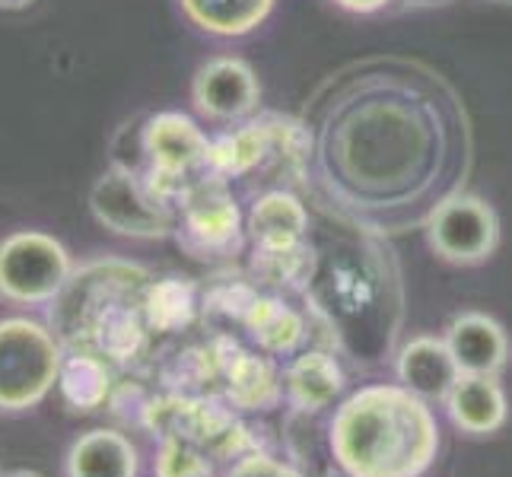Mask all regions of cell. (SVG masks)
Returning <instances> with one entry per match:
<instances>
[{
	"instance_id": "cell-3",
	"label": "cell",
	"mask_w": 512,
	"mask_h": 477,
	"mask_svg": "<svg viewBox=\"0 0 512 477\" xmlns=\"http://www.w3.org/2000/svg\"><path fill=\"white\" fill-rule=\"evenodd\" d=\"M153 277L131 261H93L70 274L51 303V331L64 350L99 353L112 366L134 363L147 347L144 296Z\"/></svg>"
},
{
	"instance_id": "cell-30",
	"label": "cell",
	"mask_w": 512,
	"mask_h": 477,
	"mask_svg": "<svg viewBox=\"0 0 512 477\" xmlns=\"http://www.w3.org/2000/svg\"><path fill=\"white\" fill-rule=\"evenodd\" d=\"M334 4L350 13H376V10L388 7V0H334Z\"/></svg>"
},
{
	"instance_id": "cell-25",
	"label": "cell",
	"mask_w": 512,
	"mask_h": 477,
	"mask_svg": "<svg viewBox=\"0 0 512 477\" xmlns=\"http://www.w3.org/2000/svg\"><path fill=\"white\" fill-rule=\"evenodd\" d=\"M182 7L204 32L233 39V35L258 29L271 13L274 0H182Z\"/></svg>"
},
{
	"instance_id": "cell-9",
	"label": "cell",
	"mask_w": 512,
	"mask_h": 477,
	"mask_svg": "<svg viewBox=\"0 0 512 477\" xmlns=\"http://www.w3.org/2000/svg\"><path fill=\"white\" fill-rule=\"evenodd\" d=\"M70 255L45 233H13L0 242V299L13 306H48L67 287Z\"/></svg>"
},
{
	"instance_id": "cell-16",
	"label": "cell",
	"mask_w": 512,
	"mask_h": 477,
	"mask_svg": "<svg viewBox=\"0 0 512 477\" xmlns=\"http://www.w3.org/2000/svg\"><path fill=\"white\" fill-rule=\"evenodd\" d=\"M347 388L341 363L325 350H306L287 366L284 392L296 414H319L331 408Z\"/></svg>"
},
{
	"instance_id": "cell-8",
	"label": "cell",
	"mask_w": 512,
	"mask_h": 477,
	"mask_svg": "<svg viewBox=\"0 0 512 477\" xmlns=\"http://www.w3.org/2000/svg\"><path fill=\"white\" fill-rule=\"evenodd\" d=\"M90 207L102 226L134 239H160L175 233L179 210L147 175L115 166L93 185Z\"/></svg>"
},
{
	"instance_id": "cell-4",
	"label": "cell",
	"mask_w": 512,
	"mask_h": 477,
	"mask_svg": "<svg viewBox=\"0 0 512 477\" xmlns=\"http://www.w3.org/2000/svg\"><path fill=\"white\" fill-rule=\"evenodd\" d=\"M376 245H347L344 252L315 249V271L306 299L357 363H382L398 334L401 296L388 258Z\"/></svg>"
},
{
	"instance_id": "cell-10",
	"label": "cell",
	"mask_w": 512,
	"mask_h": 477,
	"mask_svg": "<svg viewBox=\"0 0 512 477\" xmlns=\"http://www.w3.org/2000/svg\"><path fill=\"white\" fill-rule=\"evenodd\" d=\"M430 249L452 264H481L500 245V220L478 194L455 191L427 220Z\"/></svg>"
},
{
	"instance_id": "cell-32",
	"label": "cell",
	"mask_w": 512,
	"mask_h": 477,
	"mask_svg": "<svg viewBox=\"0 0 512 477\" xmlns=\"http://www.w3.org/2000/svg\"><path fill=\"white\" fill-rule=\"evenodd\" d=\"M26 4H29V0H0V7H4V10H20Z\"/></svg>"
},
{
	"instance_id": "cell-29",
	"label": "cell",
	"mask_w": 512,
	"mask_h": 477,
	"mask_svg": "<svg viewBox=\"0 0 512 477\" xmlns=\"http://www.w3.org/2000/svg\"><path fill=\"white\" fill-rule=\"evenodd\" d=\"M223 477H306V474L290 462H280V458L255 449V452H245Z\"/></svg>"
},
{
	"instance_id": "cell-7",
	"label": "cell",
	"mask_w": 512,
	"mask_h": 477,
	"mask_svg": "<svg viewBox=\"0 0 512 477\" xmlns=\"http://www.w3.org/2000/svg\"><path fill=\"white\" fill-rule=\"evenodd\" d=\"M175 239L191 258L201 261H223L236 258L245 245V226L236 198L229 194L226 179L220 175L204 172L201 179H194L191 185L182 188V194L175 198Z\"/></svg>"
},
{
	"instance_id": "cell-33",
	"label": "cell",
	"mask_w": 512,
	"mask_h": 477,
	"mask_svg": "<svg viewBox=\"0 0 512 477\" xmlns=\"http://www.w3.org/2000/svg\"><path fill=\"white\" fill-rule=\"evenodd\" d=\"M0 477H4V471H0Z\"/></svg>"
},
{
	"instance_id": "cell-20",
	"label": "cell",
	"mask_w": 512,
	"mask_h": 477,
	"mask_svg": "<svg viewBox=\"0 0 512 477\" xmlns=\"http://www.w3.org/2000/svg\"><path fill=\"white\" fill-rule=\"evenodd\" d=\"M58 392L64 404L77 414H93L105 408L112 398V363L99 353L64 350V363L58 373Z\"/></svg>"
},
{
	"instance_id": "cell-28",
	"label": "cell",
	"mask_w": 512,
	"mask_h": 477,
	"mask_svg": "<svg viewBox=\"0 0 512 477\" xmlns=\"http://www.w3.org/2000/svg\"><path fill=\"white\" fill-rule=\"evenodd\" d=\"M258 287L252 280L245 277H217L214 284H210L204 293H201V306L204 312L210 315H226V318H236V322H245V315L255 306L258 299Z\"/></svg>"
},
{
	"instance_id": "cell-5",
	"label": "cell",
	"mask_w": 512,
	"mask_h": 477,
	"mask_svg": "<svg viewBox=\"0 0 512 477\" xmlns=\"http://www.w3.org/2000/svg\"><path fill=\"white\" fill-rule=\"evenodd\" d=\"M64 363L58 334L32 318H0V414H26L51 395Z\"/></svg>"
},
{
	"instance_id": "cell-14",
	"label": "cell",
	"mask_w": 512,
	"mask_h": 477,
	"mask_svg": "<svg viewBox=\"0 0 512 477\" xmlns=\"http://www.w3.org/2000/svg\"><path fill=\"white\" fill-rule=\"evenodd\" d=\"M446 344L458 369L468 376H500L509 363L506 328L484 312H462L449 322Z\"/></svg>"
},
{
	"instance_id": "cell-24",
	"label": "cell",
	"mask_w": 512,
	"mask_h": 477,
	"mask_svg": "<svg viewBox=\"0 0 512 477\" xmlns=\"http://www.w3.org/2000/svg\"><path fill=\"white\" fill-rule=\"evenodd\" d=\"M312 271H315V245L306 239L293 245H255L252 252V277L258 284L306 293Z\"/></svg>"
},
{
	"instance_id": "cell-22",
	"label": "cell",
	"mask_w": 512,
	"mask_h": 477,
	"mask_svg": "<svg viewBox=\"0 0 512 477\" xmlns=\"http://www.w3.org/2000/svg\"><path fill=\"white\" fill-rule=\"evenodd\" d=\"M242 325L252 334V341H258V347L264 353H274V357L296 353L309 338L306 318L280 296H258Z\"/></svg>"
},
{
	"instance_id": "cell-17",
	"label": "cell",
	"mask_w": 512,
	"mask_h": 477,
	"mask_svg": "<svg viewBox=\"0 0 512 477\" xmlns=\"http://www.w3.org/2000/svg\"><path fill=\"white\" fill-rule=\"evenodd\" d=\"M140 452L125 433L90 430L64 455V477H137Z\"/></svg>"
},
{
	"instance_id": "cell-6",
	"label": "cell",
	"mask_w": 512,
	"mask_h": 477,
	"mask_svg": "<svg viewBox=\"0 0 512 477\" xmlns=\"http://www.w3.org/2000/svg\"><path fill=\"white\" fill-rule=\"evenodd\" d=\"M144 427L156 436H179L185 443L204 449L214 462L223 458H242L255 452L258 443L252 430L233 414V404H223L214 395H175L150 398Z\"/></svg>"
},
{
	"instance_id": "cell-11",
	"label": "cell",
	"mask_w": 512,
	"mask_h": 477,
	"mask_svg": "<svg viewBox=\"0 0 512 477\" xmlns=\"http://www.w3.org/2000/svg\"><path fill=\"white\" fill-rule=\"evenodd\" d=\"M207 150V134L182 112H163L144 128V153L150 159L147 179L172 201L194 182V175L207 172Z\"/></svg>"
},
{
	"instance_id": "cell-15",
	"label": "cell",
	"mask_w": 512,
	"mask_h": 477,
	"mask_svg": "<svg viewBox=\"0 0 512 477\" xmlns=\"http://www.w3.org/2000/svg\"><path fill=\"white\" fill-rule=\"evenodd\" d=\"M395 373L398 382L423 401H446L455 382L462 379L446 338H433V334H417L398 350Z\"/></svg>"
},
{
	"instance_id": "cell-26",
	"label": "cell",
	"mask_w": 512,
	"mask_h": 477,
	"mask_svg": "<svg viewBox=\"0 0 512 477\" xmlns=\"http://www.w3.org/2000/svg\"><path fill=\"white\" fill-rule=\"evenodd\" d=\"M160 379L175 395H204V388L220 379V366H217V357H214V350H210V344L191 347V350L175 353V357L160 369Z\"/></svg>"
},
{
	"instance_id": "cell-13",
	"label": "cell",
	"mask_w": 512,
	"mask_h": 477,
	"mask_svg": "<svg viewBox=\"0 0 512 477\" xmlns=\"http://www.w3.org/2000/svg\"><path fill=\"white\" fill-rule=\"evenodd\" d=\"M191 96L198 112L217 121L245 118L258 109L261 86L255 70L239 58H214L194 74Z\"/></svg>"
},
{
	"instance_id": "cell-21",
	"label": "cell",
	"mask_w": 512,
	"mask_h": 477,
	"mask_svg": "<svg viewBox=\"0 0 512 477\" xmlns=\"http://www.w3.org/2000/svg\"><path fill=\"white\" fill-rule=\"evenodd\" d=\"M252 245H293L309 233V210L290 191H268L252 204L249 223H245Z\"/></svg>"
},
{
	"instance_id": "cell-19",
	"label": "cell",
	"mask_w": 512,
	"mask_h": 477,
	"mask_svg": "<svg viewBox=\"0 0 512 477\" xmlns=\"http://www.w3.org/2000/svg\"><path fill=\"white\" fill-rule=\"evenodd\" d=\"M271 153H277L274 121H271V115H261L233 134L210 140L207 172L220 175V179H239V175L261 166Z\"/></svg>"
},
{
	"instance_id": "cell-1",
	"label": "cell",
	"mask_w": 512,
	"mask_h": 477,
	"mask_svg": "<svg viewBox=\"0 0 512 477\" xmlns=\"http://www.w3.org/2000/svg\"><path fill=\"white\" fill-rule=\"evenodd\" d=\"M439 80L430 83V90ZM414 83L411 99L404 80L382 77L360 83L338 112L322 125L319 172L331 207L366 233H401L427 223L433 210L455 194L458 159L468 156L465 115L455 99L439 102Z\"/></svg>"
},
{
	"instance_id": "cell-18",
	"label": "cell",
	"mask_w": 512,
	"mask_h": 477,
	"mask_svg": "<svg viewBox=\"0 0 512 477\" xmlns=\"http://www.w3.org/2000/svg\"><path fill=\"white\" fill-rule=\"evenodd\" d=\"M446 411L462 433L490 436L506 423L509 401H506V392L497 382V376L462 373V379L455 382V388L446 398Z\"/></svg>"
},
{
	"instance_id": "cell-12",
	"label": "cell",
	"mask_w": 512,
	"mask_h": 477,
	"mask_svg": "<svg viewBox=\"0 0 512 477\" xmlns=\"http://www.w3.org/2000/svg\"><path fill=\"white\" fill-rule=\"evenodd\" d=\"M217 366H220V379H223V398L233 404L236 411H271L284 398V379H280L277 366L271 357H261V353L245 350L239 341L220 338L210 341Z\"/></svg>"
},
{
	"instance_id": "cell-2",
	"label": "cell",
	"mask_w": 512,
	"mask_h": 477,
	"mask_svg": "<svg viewBox=\"0 0 512 477\" xmlns=\"http://www.w3.org/2000/svg\"><path fill=\"white\" fill-rule=\"evenodd\" d=\"M331 462L347 477H423L439 455V423L404 385H363L328 423Z\"/></svg>"
},
{
	"instance_id": "cell-23",
	"label": "cell",
	"mask_w": 512,
	"mask_h": 477,
	"mask_svg": "<svg viewBox=\"0 0 512 477\" xmlns=\"http://www.w3.org/2000/svg\"><path fill=\"white\" fill-rule=\"evenodd\" d=\"M201 309V290L188 277H163L153 280L144 296V315L150 331L179 334L185 331Z\"/></svg>"
},
{
	"instance_id": "cell-27",
	"label": "cell",
	"mask_w": 512,
	"mask_h": 477,
	"mask_svg": "<svg viewBox=\"0 0 512 477\" xmlns=\"http://www.w3.org/2000/svg\"><path fill=\"white\" fill-rule=\"evenodd\" d=\"M153 471L156 477H214V458L179 436H160Z\"/></svg>"
},
{
	"instance_id": "cell-31",
	"label": "cell",
	"mask_w": 512,
	"mask_h": 477,
	"mask_svg": "<svg viewBox=\"0 0 512 477\" xmlns=\"http://www.w3.org/2000/svg\"><path fill=\"white\" fill-rule=\"evenodd\" d=\"M4 477H45L39 471H29V468H16V471H7Z\"/></svg>"
}]
</instances>
